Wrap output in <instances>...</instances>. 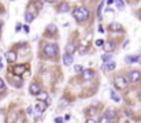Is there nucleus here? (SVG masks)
I'll list each match as a JSON object with an SVG mask.
<instances>
[{"label":"nucleus","mask_w":141,"mask_h":123,"mask_svg":"<svg viewBox=\"0 0 141 123\" xmlns=\"http://www.w3.org/2000/svg\"><path fill=\"white\" fill-rule=\"evenodd\" d=\"M115 4H116V8L118 10H123L125 8V3L122 0H115Z\"/></svg>","instance_id":"23"},{"label":"nucleus","mask_w":141,"mask_h":123,"mask_svg":"<svg viewBox=\"0 0 141 123\" xmlns=\"http://www.w3.org/2000/svg\"><path fill=\"white\" fill-rule=\"evenodd\" d=\"M81 77H82L84 81H89V79L93 77V70H90V68L84 70V71L81 72Z\"/></svg>","instance_id":"7"},{"label":"nucleus","mask_w":141,"mask_h":123,"mask_svg":"<svg viewBox=\"0 0 141 123\" xmlns=\"http://www.w3.org/2000/svg\"><path fill=\"white\" fill-rule=\"evenodd\" d=\"M69 4H67V3H62V4L59 6L58 7V12H67L69 11Z\"/></svg>","instance_id":"18"},{"label":"nucleus","mask_w":141,"mask_h":123,"mask_svg":"<svg viewBox=\"0 0 141 123\" xmlns=\"http://www.w3.org/2000/svg\"><path fill=\"white\" fill-rule=\"evenodd\" d=\"M114 85H115L116 89H125L127 86V81L125 77L118 75V77H115V79H114Z\"/></svg>","instance_id":"3"},{"label":"nucleus","mask_w":141,"mask_h":123,"mask_svg":"<svg viewBox=\"0 0 141 123\" xmlns=\"http://www.w3.org/2000/svg\"><path fill=\"white\" fill-rule=\"evenodd\" d=\"M103 6H104V2H102L100 3V6L97 7V19H103V16H102V10H103Z\"/></svg>","instance_id":"20"},{"label":"nucleus","mask_w":141,"mask_h":123,"mask_svg":"<svg viewBox=\"0 0 141 123\" xmlns=\"http://www.w3.org/2000/svg\"><path fill=\"white\" fill-rule=\"evenodd\" d=\"M21 28H22L21 23H18V25H16V29H15V30H16V32H19V30H21Z\"/></svg>","instance_id":"32"},{"label":"nucleus","mask_w":141,"mask_h":123,"mask_svg":"<svg viewBox=\"0 0 141 123\" xmlns=\"http://www.w3.org/2000/svg\"><path fill=\"white\" fill-rule=\"evenodd\" d=\"M34 108H36V111L37 112H44L45 111V108H47V104H45V101H41V100H38V103L34 105Z\"/></svg>","instance_id":"10"},{"label":"nucleus","mask_w":141,"mask_h":123,"mask_svg":"<svg viewBox=\"0 0 141 123\" xmlns=\"http://www.w3.org/2000/svg\"><path fill=\"white\" fill-rule=\"evenodd\" d=\"M78 51H79V54H81V55H85L86 51H88V48H86V46H79Z\"/></svg>","instance_id":"25"},{"label":"nucleus","mask_w":141,"mask_h":123,"mask_svg":"<svg viewBox=\"0 0 141 123\" xmlns=\"http://www.w3.org/2000/svg\"><path fill=\"white\" fill-rule=\"evenodd\" d=\"M43 51H44V55L47 56V58H55L56 55H58V45L55 44H47L44 48H43Z\"/></svg>","instance_id":"2"},{"label":"nucleus","mask_w":141,"mask_h":123,"mask_svg":"<svg viewBox=\"0 0 141 123\" xmlns=\"http://www.w3.org/2000/svg\"><path fill=\"white\" fill-rule=\"evenodd\" d=\"M74 51H75V45L73 44V42H69V44L66 45V52L67 54H74Z\"/></svg>","instance_id":"16"},{"label":"nucleus","mask_w":141,"mask_h":123,"mask_svg":"<svg viewBox=\"0 0 141 123\" xmlns=\"http://www.w3.org/2000/svg\"><path fill=\"white\" fill-rule=\"evenodd\" d=\"M95 112H96V109H95V108H90V109H89V114H90V115H93Z\"/></svg>","instance_id":"30"},{"label":"nucleus","mask_w":141,"mask_h":123,"mask_svg":"<svg viewBox=\"0 0 141 123\" xmlns=\"http://www.w3.org/2000/svg\"><path fill=\"white\" fill-rule=\"evenodd\" d=\"M23 29H25V33H29V26H23Z\"/></svg>","instance_id":"34"},{"label":"nucleus","mask_w":141,"mask_h":123,"mask_svg":"<svg viewBox=\"0 0 141 123\" xmlns=\"http://www.w3.org/2000/svg\"><path fill=\"white\" fill-rule=\"evenodd\" d=\"M3 68V63H2V58H0V70Z\"/></svg>","instance_id":"37"},{"label":"nucleus","mask_w":141,"mask_h":123,"mask_svg":"<svg viewBox=\"0 0 141 123\" xmlns=\"http://www.w3.org/2000/svg\"><path fill=\"white\" fill-rule=\"evenodd\" d=\"M45 2H47V3H55L56 0H45Z\"/></svg>","instance_id":"36"},{"label":"nucleus","mask_w":141,"mask_h":123,"mask_svg":"<svg viewBox=\"0 0 141 123\" xmlns=\"http://www.w3.org/2000/svg\"><path fill=\"white\" fill-rule=\"evenodd\" d=\"M97 30H99L100 33H103V32H104V29L102 28V26H99V29H97Z\"/></svg>","instance_id":"35"},{"label":"nucleus","mask_w":141,"mask_h":123,"mask_svg":"<svg viewBox=\"0 0 141 123\" xmlns=\"http://www.w3.org/2000/svg\"><path fill=\"white\" fill-rule=\"evenodd\" d=\"M115 68V63L114 62H104L102 70L103 71H112V70Z\"/></svg>","instance_id":"8"},{"label":"nucleus","mask_w":141,"mask_h":123,"mask_svg":"<svg viewBox=\"0 0 141 123\" xmlns=\"http://www.w3.org/2000/svg\"><path fill=\"white\" fill-rule=\"evenodd\" d=\"M6 59H7L8 63H12L16 60V52L15 51H8L7 54H6Z\"/></svg>","instance_id":"9"},{"label":"nucleus","mask_w":141,"mask_h":123,"mask_svg":"<svg viewBox=\"0 0 141 123\" xmlns=\"http://www.w3.org/2000/svg\"><path fill=\"white\" fill-rule=\"evenodd\" d=\"M126 63H137L140 60V55H134V56H126Z\"/></svg>","instance_id":"15"},{"label":"nucleus","mask_w":141,"mask_h":123,"mask_svg":"<svg viewBox=\"0 0 141 123\" xmlns=\"http://www.w3.org/2000/svg\"><path fill=\"white\" fill-rule=\"evenodd\" d=\"M115 116H116V111L115 109H108V111L104 114V116L102 119H100V122H111L115 119Z\"/></svg>","instance_id":"4"},{"label":"nucleus","mask_w":141,"mask_h":123,"mask_svg":"<svg viewBox=\"0 0 141 123\" xmlns=\"http://www.w3.org/2000/svg\"><path fill=\"white\" fill-rule=\"evenodd\" d=\"M34 4H36V7H37V10H41L43 8V3L41 2H36Z\"/></svg>","instance_id":"28"},{"label":"nucleus","mask_w":141,"mask_h":123,"mask_svg":"<svg viewBox=\"0 0 141 123\" xmlns=\"http://www.w3.org/2000/svg\"><path fill=\"white\" fill-rule=\"evenodd\" d=\"M25 19H26V22H28V23L33 22V19H34V14H32L30 10H28V11H26V15H25Z\"/></svg>","instance_id":"19"},{"label":"nucleus","mask_w":141,"mask_h":123,"mask_svg":"<svg viewBox=\"0 0 141 123\" xmlns=\"http://www.w3.org/2000/svg\"><path fill=\"white\" fill-rule=\"evenodd\" d=\"M74 70H75V72H82V71H84L82 66H79V64H77V66H74Z\"/></svg>","instance_id":"26"},{"label":"nucleus","mask_w":141,"mask_h":123,"mask_svg":"<svg viewBox=\"0 0 141 123\" xmlns=\"http://www.w3.org/2000/svg\"><path fill=\"white\" fill-rule=\"evenodd\" d=\"M29 92H30V94L36 96L37 93H40V86L37 84H32V85H30V88H29Z\"/></svg>","instance_id":"12"},{"label":"nucleus","mask_w":141,"mask_h":123,"mask_svg":"<svg viewBox=\"0 0 141 123\" xmlns=\"http://www.w3.org/2000/svg\"><path fill=\"white\" fill-rule=\"evenodd\" d=\"M114 48H115V44L111 41H107V42H104V51L106 52H110L111 54V51H114Z\"/></svg>","instance_id":"14"},{"label":"nucleus","mask_w":141,"mask_h":123,"mask_svg":"<svg viewBox=\"0 0 141 123\" xmlns=\"http://www.w3.org/2000/svg\"><path fill=\"white\" fill-rule=\"evenodd\" d=\"M96 45H97V46L104 45V40H102V38H100V40H96Z\"/></svg>","instance_id":"27"},{"label":"nucleus","mask_w":141,"mask_h":123,"mask_svg":"<svg viewBox=\"0 0 141 123\" xmlns=\"http://www.w3.org/2000/svg\"><path fill=\"white\" fill-rule=\"evenodd\" d=\"M110 94H111V99H112L114 101H116V103H119V101H120V97H119L118 94H116V92L111 90V92H110Z\"/></svg>","instance_id":"21"},{"label":"nucleus","mask_w":141,"mask_h":123,"mask_svg":"<svg viewBox=\"0 0 141 123\" xmlns=\"http://www.w3.org/2000/svg\"><path fill=\"white\" fill-rule=\"evenodd\" d=\"M36 97H37V100H41V101H45V100H48V94H47L45 92H40L36 94Z\"/></svg>","instance_id":"17"},{"label":"nucleus","mask_w":141,"mask_h":123,"mask_svg":"<svg viewBox=\"0 0 141 123\" xmlns=\"http://www.w3.org/2000/svg\"><path fill=\"white\" fill-rule=\"evenodd\" d=\"M107 3H108V4H112V3H114V0H107Z\"/></svg>","instance_id":"38"},{"label":"nucleus","mask_w":141,"mask_h":123,"mask_svg":"<svg viewBox=\"0 0 141 123\" xmlns=\"http://www.w3.org/2000/svg\"><path fill=\"white\" fill-rule=\"evenodd\" d=\"M2 89H4V81L0 78V90H2Z\"/></svg>","instance_id":"29"},{"label":"nucleus","mask_w":141,"mask_h":123,"mask_svg":"<svg viewBox=\"0 0 141 123\" xmlns=\"http://www.w3.org/2000/svg\"><path fill=\"white\" fill-rule=\"evenodd\" d=\"M140 100H141V92H140Z\"/></svg>","instance_id":"39"},{"label":"nucleus","mask_w":141,"mask_h":123,"mask_svg":"<svg viewBox=\"0 0 141 123\" xmlns=\"http://www.w3.org/2000/svg\"><path fill=\"white\" fill-rule=\"evenodd\" d=\"M73 16H74L78 22H84L89 18V11H88V8H85V7H78L73 11Z\"/></svg>","instance_id":"1"},{"label":"nucleus","mask_w":141,"mask_h":123,"mask_svg":"<svg viewBox=\"0 0 141 123\" xmlns=\"http://www.w3.org/2000/svg\"><path fill=\"white\" fill-rule=\"evenodd\" d=\"M111 58H112V55H110V52H108V54H107V55H103V56H102V59H103L104 62H108V60H111Z\"/></svg>","instance_id":"24"},{"label":"nucleus","mask_w":141,"mask_h":123,"mask_svg":"<svg viewBox=\"0 0 141 123\" xmlns=\"http://www.w3.org/2000/svg\"><path fill=\"white\" fill-rule=\"evenodd\" d=\"M63 63H65L66 66H70L73 63V56H71V54H66L63 55Z\"/></svg>","instance_id":"13"},{"label":"nucleus","mask_w":141,"mask_h":123,"mask_svg":"<svg viewBox=\"0 0 141 123\" xmlns=\"http://www.w3.org/2000/svg\"><path fill=\"white\" fill-rule=\"evenodd\" d=\"M129 81L132 82V84H136V82L141 81V72L137 71V70H132V71H129Z\"/></svg>","instance_id":"5"},{"label":"nucleus","mask_w":141,"mask_h":123,"mask_svg":"<svg viewBox=\"0 0 141 123\" xmlns=\"http://www.w3.org/2000/svg\"><path fill=\"white\" fill-rule=\"evenodd\" d=\"M0 14H2V7H0Z\"/></svg>","instance_id":"40"},{"label":"nucleus","mask_w":141,"mask_h":123,"mask_svg":"<svg viewBox=\"0 0 141 123\" xmlns=\"http://www.w3.org/2000/svg\"><path fill=\"white\" fill-rule=\"evenodd\" d=\"M86 122H88V123H95L96 120H95V119H92V118H90V119H88V120H86Z\"/></svg>","instance_id":"33"},{"label":"nucleus","mask_w":141,"mask_h":123,"mask_svg":"<svg viewBox=\"0 0 141 123\" xmlns=\"http://www.w3.org/2000/svg\"><path fill=\"white\" fill-rule=\"evenodd\" d=\"M25 70H26V67L23 64H16L12 67V72H14V75H16V77H21L23 72H25Z\"/></svg>","instance_id":"6"},{"label":"nucleus","mask_w":141,"mask_h":123,"mask_svg":"<svg viewBox=\"0 0 141 123\" xmlns=\"http://www.w3.org/2000/svg\"><path fill=\"white\" fill-rule=\"evenodd\" d=\"M0 29H2V22H0Z\"/></svg>","instance_id":"41"},{"label":"nucleus","mask_w":141,"mask_h":123,"mask_svg":"<svg viewBox=\"0 0 141 123\" xmlns=\"http://www.w3.org/2000/svg\"><path fill=\"white\" fill-rule=\"evenodd\" d=\"M55 32H56V26L55 25H48V28H47V33H48V34H53Z\"/></svg>","instance_id":"22"},{"label":"nucleus","mask_w":141,"mask_h":123,"mask_svg":"<svg viewBox=\"0 0 141 123\" xmlns=\"http://www.w3.org/2000/svg\"><path fill=\"white\" fill-rule=\"evenodd\" d=\"M55 122L56 123H60V122H63V119L62 118H55Z\"/></svg>","instance_id":"31"},{"label":"nucleus","mask_w":141,"mask_h":123,"mask_svg":"<svg viewBox=\"0 0 141 123\" xmlns=\"http://www.w3.org/2000/svg\"><path fill=\"white\" fill-rule=\"evenodd\" d=\"M108 29H110V30H111V32H120V30H123L122 25H120V23H116V22H112V23H110Z\"/></svg>","instance_id":"11"}]
</instances>
